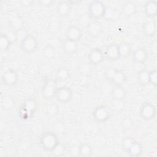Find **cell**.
Masks as SVG:
<instances>
[{"mask_svg":"<svg viewBox=\"0 0 157 157\" xmlns=\"http://www.w3.org/2000/svg\"><path fill=\"white\" fill-rule=\"evenodd\" d=\"M89 63L92 65L100 64L104 60V53L99 48H93L88 55Z\"/></svg>","mask_w":157,"mask_h":157,"instance_id":"obj_10","label":"cell"},{"mask_svg":"<svg viewBox=\"0 0 157 157\" xmlns=\"http://www.w3.org/2000/svg\"><path fill=\"white\" fill-rule=\"evenodd\" d=\"M149 84L155 86L157 85V71L152 70L149 71Z\"/></svg>","mask_w":157,"mask_h":157,"instance_id":"obj_33","label":"cell"},{"mask_svg":"<svg viewBox=\"0 0 157 157\" xmlns=\"http://www.w3.org/2000/svg\"><path fill=\"white\" fill-rule=\"evenodd\" d=\"M2 105L4 109H11L13 105V101L10 96H4L2 99Z\"/></svg>","mask_w":157,"mask_h":157,"instance_id":"obj_32","label":"cell"},{"mask_svg":"<svg viewBox=\"0 0 157 157\" xmlns=\"http://www.w3.org/2000/svg\"><path fill=\"white\" fill-rule=\"evenodd\" d=\"M65 151L66 148L64 145L61 142H59L58 145L55 147V148L52 151V152L55 156H61L64 155Z\"/></svg>","mask_w":157,"mask_h":157,"instance_id":"obj_28","label":"cell"},{"mask_svg":"<svg viewBox=\"0 0 157 157\" xmlns=\"http://www.w3.org/2000/svg\"><path fill=\"white\" fill-rule=\"evenodd\" d=\"M107 58L110 61H115L119 59L118 45L117 44H112L108 45L105 52Z\"/></svg>","mask_w":157,"mask_h":157,"instance_id":"obj_13","label":"cell"},{"mask_svg":"<svg viewBox=\"0 0 157 157\" xmlns=\"http://www.w3.org/2000/svg\"><path fill=\"white\" fill-rule=\"evenodd\" d=\"M111 94L113 99L117 100H124L126 96V91L121 85H115Z\"/></svg>","mask_w":157,"mask_h":157,"instance_id":"obj_21","label":"cell"},{"mask_svg":"<svg viewBox=\"0 0 157 157\" xmlns=\"http://www.w3.org/2000/svg\"><path fill=\"white\" fill-rule=\"evenodd\" d=\"M12 43L6 34H1L0 36V48L2 51H7L9 49Z\"/></svg>","mask_w":157,"mask_h":157,"instance_id":"obj_27","label":"cell"},{"mask_svg":"<svg viewBox=\"0 0 157 157\" xmlns=\"http://www.w3.org/2000/svg\"><path fill=\"white\" fill-rule=\"evenodd\" d=\"M18 80V72L13 69H9L6 71L1 76V82L6 86H13Z\"/></svg>","mask_w":157,"mask_h":157,"instance_id":"obj_9","label":"cell"},{"mask_svg":"<svg viewBox=\"0 0 157 157\" xmlns=\"http://www.w3.org/2000/svg\"><path fill=\"white\" fill-rule=\"evenodd\" d=\"M144 34L147 37L153 36L156 32V25L153 21H148L145 22L142 26Z\"/></svg>","mask_w":157,"mask_h":157,"instance_id":"obj_17","label":"cell"},{"mask_svg":"<svg viewBox=\"0 0 157 157\" xmlns=\"http://www.w3.org/2000/svg\"><path fill=\"white\" fill-rule=\"evenodd\" d=\"M44 55L48 58H52L55 56V49L51 45H46L43 50Z\"/></svg>","mask_w":157,"mask_h":157,"instance_id":"obj_30","label":"cell"},{"mask_svg":"<svg viewBox=\"0 0 157 157\" xmlns=\"http://www.w3.org/2000/svg\"><path fill=\"white\" fill-rule=\"evenodd\" d=\"M116 70H117V68H115V67L107 68L104 72V75H105V77L106 78V79L109 81H111Z\"/></svg>","mask_w":157,"mask_h":157,"instance_id":"obj_34","label":"cell"},{"mask_svg":"<svg viewBox=\"0 0 157 157\" xmlns=\"http://www.w3.org/2000/svg\"><path fill=\"white\" fill-rule=\"evenodd\" d=\"M38 45V41L34 36L27 34L21 40L20 48L26 53H32L37 50Z\"/></svg>","mask_w":157,"mask_h":157,"instance_id":"obj_4","label":"cell"},{"mask_svg":"<svg viewBox=\"0 0 157 157\" xmlns=\"http://www.w3.org/2000/svg\"><path fill=\"white\" fill-rule=\"evenodd\" d=\"M70 75L71 74L69 70L65 67H61L58 68L56 72V78L61 81L67 80L69 78Z\"/></svg>","mask_w":157,"mask_h":157,"instance_id":"obj_25","label":"cell"},{"mask_svg":"<svg viewBox=\"0 0 157 157\" xmlns=\"http://www.w3.org/2000/svg\"><path fill=\"white\" fill-rule=\"evenodd\" d=\"M126 80V74L121 70L117 69L112 80L111 82L115 85H121Z\"/></svg>","mask_w":157,"mask_h":157,"instance_id":"obj_22","label":"cell"},{"mask_svg":"<svg viewBox=\"0 0 157 157\" xmlns=\"http://www.w3.org/2000/svg\"><path fill=\"white\" fill-rule=\"evenodd\" d=\"M59 142L57 135L53 131L45 132L40 138V144L43 149L52 151Z\"/></svg>","mask_w":157,"mask_h":157,"instance_id":"obj_2","label":"cell"},{"mask_svg":"<svg viewBox=\"0 0 157 157\" xmlns=\"http://www.w3.org/2000/svg\"><path fill=\"white\" fill-rule=\"evenodd\" d=\"M72 91L69 86L58 87L55 93V98L61 103L65 104L69 102L72 98Z\"/></svg>","mask_w":157,"mask_h":157,"instance_id":"obj_7","label":"cell"},{"mask_svg":"<svg viewBox=\"0 0 157 157\" xmlns=\"http://www.w3.org/2000/svg\"><path fill=\"white\" fill-rule=\"evenodd\" d=\"M134 141H135L134 139L132 137L128 136V137H125L122 141V144H121L122 148H123V150H124L126 151H127L130 148V147L134 143Z\"/></svg>","mask_w":157,"mask_h":157,"instance_id":"obj_31","label":"cell"},{"mask_svg":"<svg viewBox=\"0 0 157 157\" xmlns=\"http://www.w3.org/2000/svg\"><path fill=\"white\" fill-rule=\"evenodd\" d=\"M57 88L56 83L54 80L51 78H47L42 86V96L45 99H51L55 97Z\"/></svg>","mask_w":157,"mask_h":157,"instance_id":"obj_6","label":"cell"},{"mask_svg":"<svg viewBox=\"0 0 157 157\" xmlns=\"http://www.w3.org/2000/svg\"><path fill=\"white\" fill-rule=\"evenodd\" d=\"M137 79L143 85L149 84V71L142 69L137 74Z\"/></svg>","mask_w":157,"mask_h":157,"instance_id":"obj_26","label":"cell"},{"mask_svg":"<svg viewBox=\"0 0 157 157\" xmlns=\"http://www.w3.org/2000/svg\"><path fill=\"white\" fill-rule=\"evenodd\" d=\"M71 2L66 1H61L59 2L56 6V11L58 14L61 17H66L71 11Z\"/></svg>","mask_w":157,"mask_h":157,"instance_id":"obj_14","label":"cell"},{"mask_svg":"<svg viewBox=\"0 0 157 157\" xmlns=\"http://www.w3.org/2000/svg\"><path fill=\"white\" fill-rule=\"evenodd\" d=\"M53 3V1L52 0H42L39 1V4H40L42 6L45 7H50Z\"/></svg>","mask_w":157,"mask_h":157,"instance_id":"obj_36","label":"cell"},{"mask_svg":"<svg viewBox=\"0 0 157 157\" xmlns=\"http://www.w3.org/2000/svg\"><path fill=\"white\" fill-rule=\"evenodd\" d=\"M78 48L77 42L66 39L63 44V49L64 52L69 55L75 53Z\"/></svg>","mask_w":157,"mask_h":157,"instance_id":"obj_16","label":"cell"},{"mask_svg":"<svg viewBox=\"0 0 157 157\" xmlns=\"http://www.w3.org/2000/svg\"><path fill=\"white\" fill-rule=\"evenodd\" d=\"M137 6L132 1H126L122 6V12L123 14L127 17L134 15L137 11Z\"/></svg>","mask_w":157,"mask_h":157,"instance_id":"obj_19","label":"cell"},{"mask_svg":"<svg viewBox=\"0 0 157 157\" xmlns=\"http://www.w3.org/2000/svg\"><path fill=\"white\" fill-rule=\"evenodd\" d=\"M107 13L106 6L101 1L96 0L91 1L88 7V13L89 17L96 21L104 18Z\"/></svg>","mask_w":157,"mask_h":157,"instance_id":"obj_1","label":"cell"},{"mask_svg":"<svg viewBox=\"0 0 157 157\" xmlns=\"http://www.w3.org/2000/svg\"><path fill=\"white\" fill-rule=\"evenodd\" d=\"M118 45L119 59H126L132 53V50L130 45L126 42H121Z\"/></svg>","mask_w":157,"mask_h":157,"instance_id":"obj_18","label":"cell"},{"mask_svg":"<svg viewBox=\"0 0 157 157\" xmlns=\"http://www.w3.org/2000/svg\"><path fill=\"white\" fill-rule=\"evenodd\" d=\"M142 144L135 140L134 143L131 145L130 148L128 150L127 153L129 154L130 156L132 157H139L141 155L142 153Z\"/></svg>","mask_w":157,"mask_h":157,"instance_id":"obj_20","label":"cell"},{"mask_svg":"<svg viewBox=\"0 0 157 157\" xmlns=\"http://www.w3.org/2000/svg\"><path fill=\"white\" fill-rule=\"evenodd\" d=\"M92 115L94 120L99 123H105L110 118V112L104 105L97 106L93 111Z\"/></svg>","mask_w":157,"mask_h":157,"instance_id":"obj_5","label":"cell"},{"mask_svg":"<svg viewBox=\"0 0 157 157\" xmlns=\"http://www.w3.org/2000/svg\"><path fill=\"white\" fill-rule=\"evenodd\" d=\"M83 35L82 29L77 26H69L66 31V39L78 42L80 40Z\"/></svg>","mask_w":157,"mask_h":157,"instance_id":"obj_11","label":"cell"},{"mask_svg":"<svg viewBox=\"0 0 157 157\" xmlns=\"http://www.w3.org/2000/svg\"><path fill=\"white\" fill-rule=\"evenodd\" d=\"M91 64L90 63H82L79 66V70L81 74L83 75H88L91 72Z\"/></svg>","mask_w":157,"mask_h":157,"instance_id":"obj_29","label":"cell"},{"mask_svg":"<svg viewBox=\"0 0 157 157\" xmlns=\"http://www.w3.org/2000/svg\"><path fill=\"white\" fill-rule=\"evenodd\" d=\"M37 108V102L35 99L31 98H28L25 99L20 110L19 116L21 119L26 120L31 117Z\"/></svg>","mask_w":157,"mask_h":157,"instance_id":"obj_3","label":"cell"},{"mask_svg":"<svg viewBox=\"0 0 157 157\" xmlns=\"http://www.w3.org/2000/svg\"><path fill=\"white\" fill-rule=\"evenodd\" d=\"M144 11L146 15L153 18L157 13V2L155 1H148L144 5Z\"/></svg>","mask_w":157,"mask_h":157,"instance_id":"obj_15","label":"cell"},{"mask_svg":"<svg viewBox=\"0 0 157 157\" xmlns=\"http://www.w3.org/2000/svg\"><path fill=\"white\" fill-rule=\"evenodd\" d=\"M156 113L155 106L149 102H144L140 109V115L145 120H153L155 117Z\"/></svg>","mask_w":157,"mask_h":157,"instance_id":"obj_8","label":"cell"},{"mask_svg":"<svg viewBox=\"0 0 157 157\" xmlns=\"http://www.w3.org/2000/svg\"><path fill=\"white\" fill-rule=\"evenodd\" d=\"M93 153V148L88 143H82L78 147L79 156L82 157H90Z\"/></svg>","mask_w":157,"mask_h":157,"instance_id":"obj_24","label":"cell"},{"mask_svg":"<svg viewBox=\"0 0 157 157\" xmlns=\"http://www.w3.org/2000/svg\"><path fill=\"white\" fill-rule=\"evenodd\" d=\"M132 57L134 61L137 63H143L147 61L148 57V54L146 49L143 47H139L136 48L131 53Z\"/></svg>","mask_w":157,"mask_h":157,"instance_id":"obj_12","label":"cell"},{"mask_svg":"<svg viewBox=\"0 0 157 157\" xmlns=\"http://www.w3.org/2000/svg\"><path fill=\"white\" fill-rule=\"evenodd\" d=\"M5 34L7 35L8 38L10 39V40L11 41L12 44L14 42H15L16 40H17V34H16V33L14 31L10 30Z\"/></svg>","mask_w":157,"mask_h":157,"instance_id":"obj_35","label":"cell"},{"mask_svg":"<svg viewBox=\"0 0 157 157\" xmlns=\"http://www.w3.org/2000/svg\"><path fill=\"white\" fill-rule=\"evenodd\" d=\"M102 29V28L101 23L97 21H93L89 23L88 25V32L93 37L99 35L101 33Z\"/></svg>","mask_w":157,"mask_h":157,"instance_id":"obj_23","label":"cell"}]
</instances>
